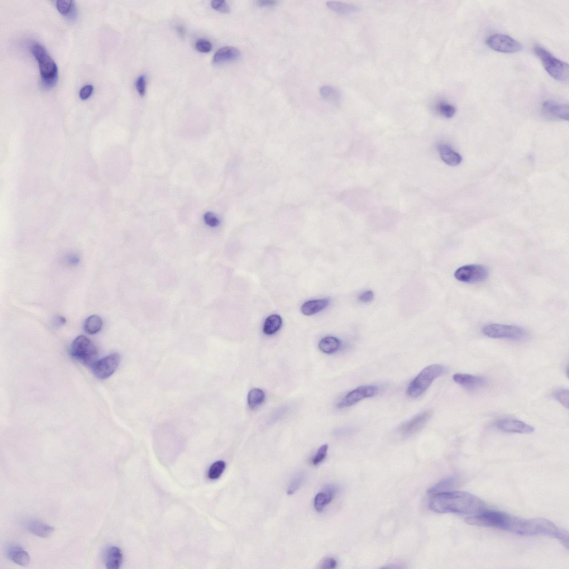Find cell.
<instances>
[{"instance_id": "d6986e66", "label": "cell", "mask_w": 569, "mask_h": 569, "mask_svg": "<svg viewBox=\"0 0 569 569\" xmlns=\"http://www.w3.org/2000/svg\"><path fill=\"white\" fill-rule=\"evenodd\" d=\"M439 151L442 159L447 165L456 166L461 163L462 160L461 156L454 151L450 146L441 145L439 146Z\"/></svg>"}, {"instance_id": "83f0119b", "label": "cell", "mask_w": 569, "mask_h": 569, "mask_svg": "<svg viewBox=\"0 0 569 569\" xmlns=\"http://www.w3.org/2000/svg\"><path fill=\"white\" fill-rule=\"evenodd\" d=\"M226 463L223 460H219L215 462L213 464L210 466L209 472L208 477L210 479L217 480L222 475L224 471L226 469Z\"/></svg>"}, {"instance_id": "b9f144b4", "label": "cell", "mask_w": 569, "mask_h": 569, "mask_svg": "<svg viewBox=\"0 0 569 569\" xmlns=\"http://www.w3.org/2000/svg\"><path fill=\"white\" fill-rule=\"evenodd\" d=\"M256 3L260 6H272L275 5L277 1L274 0H259L256 1Z\"/></svg>"}, {"instance_id": "6da1fadb", "label": "cell", "mask_w": 569, "mask_h": 569, "mask_svg": "<svg viewBox=\"0 0 569 569\" xmlns=\"http://www.w3.org/2000/svg\"><path fill=\"white\" fill-rule=\"evenodd\" d=\"M429 506L434 512L442 514L475 515L486 510L484 501L469 492L461 491H446L434 494Z\"/></svg>"}, {"instance_id": "f1b7e54d", "label": "cell", "mask_w": 569, "mask_h": 569, "mask_svg": "<svg viewBox=\"0 0 569 569\" xmlns=\"http://www.w3.org/2000/svg\"><path fill=\"white\" fill-rule=\"evenodd\" d=\"M439 113L445 117L450 118L456 113V108L453 105L446 102H441L437 107Z\"/></svg>"}, {"instance_id": "7c38bea8", "label": "cell", "mask_w": 569, "mask_h": 569, "mask_svg": "<svg viewBox=\"0 0 569 569\" xmlns=\"http://www.w3.org/2000/svg\"><path fill=\"white\" fill-rule=\"evenodd\" d=\"M432 414L431 410H427L415 416L401 425L399 431L404 435H410L417 433L427 424L432 417Z\"/></svg>"}, {"instance_id": "5bb4252c", "label": "cell", "mask_w": 569, "mask_h": 569, "mask_svg": "<svg viewBox=\"0 0 569 569\" xmlns=\"http://www.w3.org/2000/svg\"><path fill=\"white\" fill-rule=\"evenodd\" d=\"M543 108L544 111L548 115L563 120H569V109L568 105L559 104L549 100L543 103Z\"/></svg>"}, {"instance_id": "8992f818", "label": "cell", "mask_w": 569, "mask_h": 569, "mask_svg": "<svg viewBox=\"0 0 569 569\" xmlns=\"http://www.w3.org/2000/svg\"><path fill=\"white\" fill-rule=\"evenodd\" d=\"M98 353L97 347L87 337L79 336L72 343L71 355L85 365L92 366L97 361Z\"/></svg>"}, {"instance_id": "ab89813d", "label": "cell", "mask_w": 569, "mask_h": 569, "mask_svg": "<svg viewBox=\"0 0 569 569\" xmlns=\"http://www.w3.org/2000/svg\"><path fill=\"white\" fill-rule=\"evenodd\" d=\"M337 566V562L334 558H330L325 559L323 562L321 569H331L336 568Z\"/></svg>"}, {"instance_id": "e0dca14e", "label": "cell", "mask_w": 569, "mask_h": 569, "mask_svg": "<svg viewBox=\"0 0 569 569\" xmlns=\"http://www.w3.org/2000/svg\"><path fill=\"white\" fill-rule=\"evenodd\" d=\"M241 52L237 48L226 46L220 49L213 57V63L215 65L236 60L240 57Z\"/></svg>"}, {"instance_id": "484cf974", "label": "cell", "mask_w": 569, "mask_h": 569, "mask_svg": "<svg viewBox=\"0 0 569 569\" xmlns=\"http://www.w3.org/2000/svg\"><path fill=\"white\" fill-rule=\"evenodd\" d=\"M103 326V322L102 318L98 315H92L85 320L84 330L87 333L93 335L101 331Z\"/></svg>"}, {"instance_id": "5b68a950", "label": "cell", "mask_w": 569, "mask_h": 569, "mask_svg": "<svg viewBox=\"0 0 569 569\" xmlns=\"http://www.w3.org/2000/svg\"><path fill=\"white\" fill-rule=\"evenodd\" d=\"M485 336L491 339H506L516 341L527 340L529 337L525 329L515 325L491 324L482 328Z\"/></svg>"}, {"instance_id": "277c9868", "label": "cell", "mask_w": 569, "mask_h": 569, "mask_svg": "<svg viewBox=\"0 0 569 569\" xmlns=\"http://www.w3.org/2000/svg\"><path fill=\"white\" fill-rule=\"evenodd\" d=\"M535 54L541 60L547 73L559 81H566L569 78V65L555 57L551 52L540 45L534 47Z\"/></svg>"}, {"instance_id": "603a6c76", "label": "cell", "mask_w": 569, "mask_h": 569, "mask_svg": "<svg viewBox=\"0 0 569 569\" xmlns=\"http://www.w3.org/2000/svg\"><path fill=\"white\" fill-rule=\"evenodd\" d=\"M320 93L322 97L328 102L334 104L341 102L342 96L340 91L333 86H323L320 88Z\"/></svg>"}, {"instance_id": "ac0fdd59", "label": "cell", "mask_w": 569, "mask_h": 569, "mask_svg": "<svg viewBox=\"0 0 569 569\" xmlns=\"http://www.w3.org/2000/svg\"><path fill=\"white\" fill-rule=\"evenodd\" d=\"M27 529L30 533L43 538L50 536L54 533L55 529L42 521L31 519L26 524Z\"/></svg>"}, {"instance_id": "4dcf8cb0", "label": "cell", "mask_w": 569, "mask_h": 569, "mask_svg": "<svg viewBox=\"0 0 569 569\" xmlns=\"http://www.w3.org/2000/svg\"><path fill=\"white\" fill-rule=\"evenodd\" d=\"M305 479V474L303 472H300L296 474L290 483L288 489V494L292 495L297 491L302 485Z\"/></svg>"}, {"instance_id": "4fadbf2b", "label": "cell", "mask_w": 569, "mask_h": 569, "mask_svg": "<svg viewBox=\"0 0 569 569\" xmlns=\"http://www.w3.org/2000/svg\"><path fill=\"white\" fill-rule=\"evenodd\" d=\"M453 380L457 384L470 390L481 388L487 383L484 377L470 374H456L453 376Z\"/></svg>"}, {"instance_id": "4316f807", "label": "cell", "mask_w": 569, "mask_h": 569, "mask_svg": "<svg viewBox=\"0 0 569 569\" xmlns=\"http://www.w3.org/2000/svg\"><path fill=\"white\" fill-rule=\"evenodd\" d=\"M265 398L264 391L260 389H253L248 394V405L251 409H254L264 402Z\"/></svg>"}, {"instance_id": "7bdbcfd3", "label": "cell", "mask_w": 569, "mask_h": 569, "mask_svg": "<svg viewBox=\"0 0 569 569\" xmlns=\"http://www.w3.org/2000/svg\"><path fill=\"white\" fill-rule=\"evenodd\" d=\"M176 31L179 33V35L181 37L184 36L185 31H184V28L183 27V26L179 25L176 26Z\"/></svg>"}, {"instance_id": "9c48e42d", "label": "cell", "mask_w": 569, "mask_h": 569, "mask_svg": "<svg viewBox=\"0 0 569 569\" xmlns=\"http://www.w3.org/2000/svg\"><path fill=\"white\" fill-rule=\"evenodd\" d=\"M120 360L118 353H113L96 361L92 366L94 374L99 379H108L116 371Z\"/></svg>"}, {"instance_id": "9a60e30c", "label": "cell", "mask_w": 569, "mask_h": 569, "mask_svg": "<svg viewBox=\"0 0 569 569\" xmlns=\"http://www.w3.org/2000/svg\"><path fill=\"white\" fill-rule=\"evenodd\" d=\"M8 558L18 566L26 567L30 561L29 555L18 544H12L7 550Z\"/></svg>"}, {"instance_id": "d6a6232c", "label": "cell", "mask_w": 569, "mask_h": 569, "mask_svg": "<svg viewBox=\"0 0 569 569\" xmlns=\"http://www.w3.org/2000/svg\"><path fill=\"white\" fill-rule=\"evenodd\" d=\"M554 396L564 407L569 408V392L568 390H557L554 393Z\"/></svg>"}, {"instance_id": "d4e9b609", "label": "cell", "mask_w": 569, "mask_h": 569, "mask_svg": "<svg viewBox=\"0 0 569 569\" xmlns=\"http://www.w3.org/2000/svg\"><path fill=\"white\" fill-rule=\"evenodd\" d=\"M340 347L341 341L333 337H325L319 343L320 350L328 354L336 352Z\"/></svg>"}, {"instance_id": "7402d4cb", "label": "cell", "mask_w": 569, "mask_h": 569, "mask_svg": "<svg viewBox=\"0 0 569 569\" xmlns=\"http://www.w3.org/2000/svg\"><path fill=\"white\" fill-rule=\"evenodd\" d=\"M334 493V489L332 487H330L327 490L318 494L314 499L315 510L318 512H322L325 507L332 501Z\"/></svg>"}, {"instance_id": "ba28073f", "label": "cell", "mask_w": 569, "mask_h": 569, "mask_svg": "<svg viewBox=\"0 0 569 569\" xmlns=\"http://www.w3.org/2000/svg\"><path fill=\"white\" fill-rule=\"evenodd\" d=\"M486 44L491 49L501 53L512 54L522 49V45L517 40L508 35L497 33L486 40Z\"/></svg>"}, {"instance_id": "f35d334b", "label": "cell", "mask_w": 569, "mask_h": 569, "mask_svg": "<svg viewBox=\"0 0 569 569\" xmlns=\"http://www.w3.org/2000/svg\"><path fill=\"white\" fill-rule=\"evenodd\" d=\"M94 90L92 85H87L81 89L80 92V97L83 100H87L92 96Z\"/></svg>"}, {"instance_id": "cb8c5ba5", "label": "cell", "mask_w": 569, "mask_h": 569, "mask_svg": "<svg viewBox=\"0 0 569 569\" xmlns=\"http://www.w3.org/2000/svg\"><path fill=\"white\" fill-rule=\"evenodd\" d=\"M283 320L278 315H272L267 318L263 327V332L267 336H271L279 331Z\"/></svg>"}, {"instance_id": "30bf717a", "label": "cell", "mask_w": 569, "mask_h": 569, "mask_svg": "<svg viewBox=\"0 0 569 569\" xmlns=\"http://www.w3.org/2000/svg\"><path fill=\"white\" fill-rule=\"evenodd\" d=\"M379 387L375 385H363L350 392L340 403L338 407L340 409L350 407L361 400L374 396L379 392Z\"/></svg>"}, {"instance_id": "8d00e7d4", "label": "cell", "mask_w": 569, "mask_h": 569, "mask_svg": "<svg viewBox=\"0 0 569 569\" xmlns=\"http://www.w3.org/2000/svg\"><path fill=\"white\" fill-rule=\"evenodd\" d=\"M204 221L206 224L211 228H216L219 226V219L214 213L208 212L204 215Z\"/></svg>"}, {"instance_id": "74e56055", "label": "cell", "mask_w": 569, "mask_h": 569, "mask_svg": "<svg viewBox=\"0 0 569 569\" xmlns=\"http://www.w3.org/2000/svg\"><path fill=\"white\" fill-rule=\"evenodd\" d=\"M146 86V79L144 75L138 77L136 81V88L138 94L143 97L145 94Z\"/></svg>"}, {"instance_id": "2e32d148", "label": "cell", "mask_w": 569, "mask_h": 569, "mask_svg": "<svg viewBox=\"0 0 569 569\" xmlns=\"http://www.w3.org/2000/svg\"><path fill=\"white\" fill-rule=\"evenodd\" d=\"M105 566L108 569H118L123 562V555L120 549L117 547H111L104 554Z\"/></svg>"}, {"instance_id": "f546056e", "label": "cell", "mask_w": 569, "mask_h": 569, "mask_svg": "<svg viewBox=\"0 0 569 569\" xmlns=\"http://www.w3.org/2000/svg\"><path fill=\"white\" fill-rule=\"evenodd\" d=\"M454 482V479L453 477L447 478V479L442 480L438 484L430 488L428 490V493L433 495L438 493V492L446 491L449 487L453 485Z\"/></svg>"}, {"instance_id": "7a4b0ae2", "label": "cell", "mask_w": 569, "mask_h": 569, "mask_svg": "<svg viewBox=\"0 0 569 569\" xmlns=\"http://www.w3.org/2000/svg\"><path fill=\"white\" fill-rule=\"evenodd\" d=\"M31 51L39 64L43 85L47 88L53 87L56 83L58 75L55 62L47 53L45 48L37 43L32 44Z\"/></svg>"}, {"instance_id": "ffe728a7", "label": "cell", "mask_w": 569, "mask_h": 569, "mask_svg": "<svg viewBox=\"0 0 569 569\" xmlns=\"http://www.w3.org/2000/svg\"><path fill=\"white\" fill-rule=\"evenodd\" d=\"M329 303L328 299L310 300L302 305L301 312L306 316H311L327 308Z\"/></svg>"}, {"instance_id": "3957f363", "label": "cell", "mask_w": 569, "mask_h": 569, "mask_svg": "<svg viewBox=\"0 0 569 569\" xmlns=\"http://www.w3.org/2000/svg\"><path fill=\"white\" fill-rule=\"evenodd\" d=\"M446 372V367L441 365H432L425 367L410 382L408 387V395L411 398H418L427 390L435 379Z\"/></svg>"}, {"instance_id": "8fae6325", "label": "cell", "mask_w": 569, "mask_h": 569, "mask_svg": "<svg viewBox=\"0 0 569 569\" xmlns=\"http://www.w3.org/2000/svg\"><path fill=\"white\" fill-rule=\"evenodd\" d=\"M495 426L501 431L508 433L530 434L534 428L522 421L513 419H502L495 423Z\"/></svg>"}, {"instance_id": "52a82bcc", "label": "cell", "mask_w": 569, "mask_h": 569, "mask_svg": "<svg viewBox=\"0 0 569 569\" xmlns=\"http://www.w3.org/2000/svg\"><path fill=\"white\" fill-rule=\"evenodd\" d=\"M454 276L458 281L462 283H480L487 279L489 270L482 265H467L456 270Z\"/></svg>"}, {"instance_id": "836d02e7", "label": "cell", "mask_w": 569, "mask_h": 569, "mask_svg": "<svg viewBox=\"0 0 569 569\" xmlns=\"http://www.w3.org/2000/svg\"><path fill=\"white\" fill-rule=\"evenodd\" d=\"M328 446L327 444L323 445L320 447L313 458V463L314 465H318L321 463L327 455Z\"/></svg>"}, {"instance_id": "44dd1931", "label": "cell", "mask_w": 569, "mask_h": 569, "mask_svg": "<svg viewBox=\"0 0 569 569\" xmlns=\"http://www.w3.org/2000/svg\"><path fill=\"white\" fill-rule=\"evenodd\" d=\"M326 5L331 10L341 15H346L359 12L360 8L355 4L337 1L327 2Z\"/></svg>"}, {"instance_id": "e575fe53", "label": "cell", "mask_w": 569, "mask_h": 569, "mask_svg": "<svg viewBox=\"0 0 569 569\" xmlns=\"http://www.w3.org/2000/svg\"><path fill=\"white\" fill-rule=\"evenodd\" d=\"M212 6L215 10L222 13H228L230 11V8L224 0H214L212 2Z\"/></svg>"}, {"instance_id": "1f68e13d", "label": "cell", "mask_w": 569, "mask_h": 569, "mask_svg": "<svg viewBox=\"0 0 569 569\" xmlns=\"http://www.w3.org/2000/svg\"><path fill=\"white\" fill-rule=\"evenodd\" d=\"M56 6L60 13L63 15H67L71 12L72 8L74 6V1H63V0H59L56 2Z\"/></svg>"}, {"instance_id": "d590c367", "label": "cell", "mask_w": 569, "mask_h": 569, "mask_svg": "<svg viewBox=\"0 0 569 569\" xmlns=\"http://www.w3.org/2000/svg\"><path fill=\"white\" fill-rule=\"evenodd\" d=\"M195 48L200 52L208 53L212 50L213 45L212 43L208 40L200 39L196 42Z\"/></svg>"}, {"instance_id": "60d3db41", "label": "cell", "mask_w": 569, "mask_h": 569, "mask_svg": "<svg viewBox=\"0 0 569 569\" xmlns=\"http://www.w3.org/2000/svg\"><path fill=\"white\" fill-rule=\"evenodd\" d=\"M374 293H373L372 291H365V292L362 293L359 296V297H358V300L363 303H369L370 302V301H371L373 299H374Z\"/></svg>"}]
</instances>
